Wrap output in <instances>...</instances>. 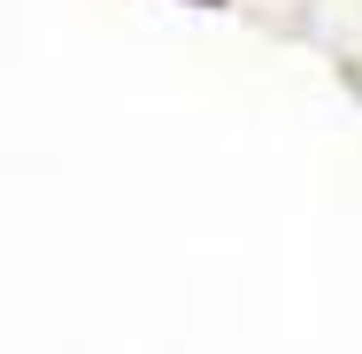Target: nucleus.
I'll return each mask as SVG.
<instances>
[{
  "instance_id": "1",
  "label": "nucleus",
  "mask_w": 362,
  "mask_h": 354,
  "mask_svg": "<svg viewBox=\"0 0 362 354\" xmlns=\"http://www.w3.org/2000/svg\"><path fill=\"white\" fill-rule=\"evenodd\" d=\"M193 8H223V0H193Z\"/></svg>"
}]
</instances>
